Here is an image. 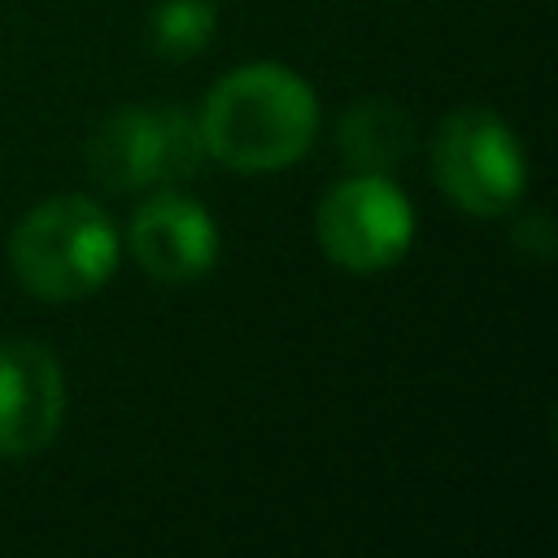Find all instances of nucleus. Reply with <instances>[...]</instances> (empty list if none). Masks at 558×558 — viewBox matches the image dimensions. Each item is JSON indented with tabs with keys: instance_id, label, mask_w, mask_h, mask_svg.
<instances>
[{
	"instance_id": "1",
	"label": "nucleus",
	"mask_w": 558,
	"mask_h": 558,
	"mask_svg": "<svg viewBox=\"0 0 558 558\" xmlns=\"http://www.w3.org/2000/svg\"><path fill=\"white\" fill-rule=\"evenodd\" d=\"M196 126L205 157L240 174H270L310 153L318 135V96L296 70L248 61L209 87Z\"/></svg>"
},
{
	"instance_id": "2",
	"label": "nucleus",
	"mask_w": 558,
	"mask_h": 558,
	"mask_svg": "<svg viewBox=\"0 0 558 558\" xmlns=\"http://www.w3.org/2000/svg\"><path fill=\"white\" fill-rule=\"evenodd\" d=\"M118 227L83 192L44 196L9 235V266L39 301H78L105 288L118 270Z\"/></svg>"
},
{
	"instance_id": "3",
	"label": "nucleus",
	"mask_w": 558,
	"mask_h": 558,
	"mask_svg": "<svg viewBox=\"0 0 558 558\" xmlns=\"http://www.w3.org/2000/svg\"><path fill=\"white\" fill-rule=\"evenodd\" d=\"M205 161L196 113L179 105H122L87 140V170L109 192H157Z\"/></svg>"
},
{
	"instance_id": "4",
	"label": "nucleus",
	"mask_w": 558,
	"mask_h": 558,
	"mask_svg": "<svg viewBox=\"0 0 558 558\" xmlns=\"http://www.w3.org/2000/svg\"><path fill=\"white\" fill-rule=\"evenodd\" d=\"M432 174L440 192L471 218L510 214L527 192V157L519 135L480 105L440 118L432 135Z\"/></svg>"
},
{
	"instance_id": "5",
	"label": "nucleus",
	"mask_w": 558,
	"mask_h": 558,
	"mask_svg": "<svg viewBox=\"0 0 558 558\" xmlns=\"http://www.w3.org/2000/svg\"><path fill=\"white\" fill-rule=\"evenodd\" d=\"M314 235L331 266L349 275H379L414 244V209L388 174H349L314 209Z\"/></svg>"
},
{
	"instance_id": "6",
	"label": "nucleus",
	"mask_w": 558,
	"mask_h": 558,
	"mask_svg": "<svg viewBox=\"0 0 558 558\" xmlns=\"http://www.w3.org/2000/svg\"><path fill=\"white\" fill-rule=\"evenodd\" d=\"M65 418V375L44 340H0V458H35Z\"/></svg>"
},
{
	"instance_id": "7",
	"label": "nucleus",
	"mask_w": 558,
	"mask_h": 558,
	"mask_svg": "<svg viewBox=\"0 0 558 558\" xmlns=\"http://www.w3.org/2000/svg\"><path fill=\"white\" fill-rule=\"evenodd\" d=\"M126 248L157 283H196L218 262V222L209 209L174 187H157L126 227Z\"/></svg>"
},
{
	"instance_id": "8",
	"label": "nucleus",
	"mask_w": 558,
	"mask_h": 558,
	"mask_svg": "<svg viewBox=\"0 0 558 558\" xmlns=\"http://www.w3.org/2000/svg\"><path fill=\"white\" fill-rule=\"evenodd\" d=\"M414 144V122L397 100H357L336 122V148L353 170L388 174Z\"/></svg>"
},
{
	"instance_id": "9",
	"label": "nucleus",
	"mask_w": 558,
	"mask_h": 558,
	"mask_svg": "<svg viewBox=\"0 0 558 558\" xmlns=\"http://www.w3.org/2000/svg\"><path fill=\"white\" fill-rule=\"evenodd\" d=\"M214 26H218V13L209 0H161L148 17V44L157 57L183 61L209 48Z\"/></svg>"
}]
</instances>
